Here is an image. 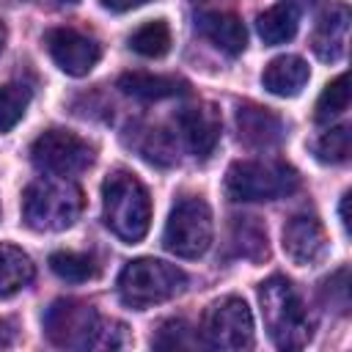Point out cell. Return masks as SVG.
<instances>
[{"label":"cell","mask_w":352,"mask_h":352,"mask_svg":"<svg viewBox=\"0 0 352 352\" xmlns=\"http://www.w3.org/2000/svg\"><path fill=\"white\" fill-rule=\"evenodd\" d=\"M102 220L124 242L135 245L151 226V198L138 176L113 170L102 184Z\"/></svg>","instance_id":"obj_3"},{"label":"cell","mask_w":352,"mask_h":352,"mask_svg":"<svg viewBox=\"0 0 352 352\" xmlns=\"http://www.w3.org/2000/svg\"><path fill=\"white\" fill-rule=\"evenodd\" d=\"M195 28L206 41H212L226 55L234 58V55L245 52L248 30H245L242 19L234 16V14H228V11H204V14L195 16Z\"/></svg>","instance_id":"obj_13"},{"label":"cell","mask_w":352,"mask_h":352,"mask_svg":"<svg viewBox=\"0 0 352 352\" xmlns=\"http://www.w3.org/2000/svg\"><path fill=\"white\" fill-rule=\"evenodd\" d=\"M297 170L286 162H234L226 173V195L231 201H275L297 190Z\"/></svg>","instance_id":"obj_6"},{"label":"cell","mask_w":352,"mask_h":352,"mask_svg":"<svg viewBox=\"0 0 352 352\" xmlns=\"http://www.w3.org/2000/svg\"><path fill=\"white\" fill-rule=\"evenodd\" d=\"M311 77L308 63L300 55H278L264 66L261 82L275 96H297Z\"/></svg>","instance_id":"obj_16"},{"label":"cell","mask_w":352,"mask_h":352,"mask_svg":"<svg viewBox=\"0 0 352 352\" xmlns=\"http://www.w3.org/2000/svg\"><path fill=\"white\" fill-rule=\"evenodd\" d=\"M341 226L344 231H349V192H344L341 198Z\"/></svg>","instance_id":"obj_30"},{"label":"cell","mask_w":352,"mask_h":352,"mask_svg":"<svg viewBox=\"0 0 352 352\" xmlns=\"http://www.w3.org/2000/svg\"><path fill=\"white\" fill-rule=\"evenodd\" d=\"M162 245L179 258H198L212 245V209L201 198H182L165 223Z\"/></svg>","instance_id":"obj_7"},{"label":"cell","mask_w":352,"mask_h":352,"mask_svg":"<svg viewBox=\"0 0 352 352\" xmlns=\"http://www.w3.org/2000/svg\"><path fill=\"white\" fill-rule=\"evenodd\" d=\"M30 160L50 176H77L94 162V148L69 129H47L30 146Z\"/></svg>","instance_id":"obj_9"},{"label":"cell","mask_w":352,"mask_h":352,"mask_svg":"<svg viewBox=\"0 0 352 352\" xmlns=\"http://www.w3.org/2000/svg\"><path fill=\"white\" fill-rule=\"evenodd\" d=\"M201 344L209 349L239 352L253 344V316L242 297H223L212 302L201 322Z\"/></svg>","instance_id":"obj_8"},{"label":"cell","mask_w":352,"mask_h":352,"mask_svg":"<svg viewBox=\"0 0 352 352\" xmlns=\"http://www.w3.org/2000/svg\"><path fill=\"white\" fill-rule=\"evenodd\" d=\"M143 3H148V0H102V6L104 8H110V11H132V8H138V6H143Z\"/></svg>","instance_id":"obj_28"},{"label":"cell","mask_w":352,"mask_h":352,"mask_svg":"<svg viewBox=\"0 0 352 352\" xmlns=\"http://www.w3.org/2000/svg\"><path fill=\"white\" fill-rule=\"evenodd\" d=\"M314 151L322 162H330V165H338V162H346L349 160V126H333L327 129L316 143H314Z\"/></svg>","instance_id":"obj_25"},{"label":"cell","mask_w":352,"mask_h":352,"mask_svg":"<svg viewBox=\"0 0 352 352\" xmlns=\"http://www.w3.org/2000/svg\"><path fill=\"white\" fill-rule=\"evenodd\" d=\"M182 138L195 151V157H209L220 140V113L212 104H190L176 118Z\"/></svg>","instance_id":"obj_12"},{"label":"cell","mask_w":352,"mask_h":352,"mask_svg":"<svg viewBox=\"0 0 352 352\" xmlns=\"http://www.w3.org/2000/svg\"><path fill=\"white\" fill-rule=\"evenodd\" d=\"M44 333L60 349H116L124 344V327L104 322L94 305L80 300H55L44 314Z\"/></svg>","instance_id":"obj_1"},{"label":"cell","mask_w":352,"mask_h":352,"mask_svg":"<svg viewBox=\"0 0 352 352\" xmlns=\"http://www.w3.org/2000/svg\"><path fill=\"white\" fill-rule=\"evenodd\" d=\"M129 47L143 58H162L170 50V28L162 19L146 22L129 36Z\"/></svg>","instance_id":"obj_21"},{"label":"cell","mask_w":352,"mask_h":352,"mask_svg":"<svg viewBox=\"0 0 352 352\" xmlns=\"http://www.w3.org/2000/svg\"><path fill=\"white\" fill-rule=\"evenodd\" d=\"M231 239L236 253L250 261H258L267 256V231L256 223V217H234Z\"/></svg>","instance_id":"obj_20"},{"label":"cell","mask_w":352,"mask_h":352,"mask_svg":"<svg viewBox=\"0 0 352 352\" xmlns=\"http://www.w3.org/2000/svg\"><path fill=\"white\" fill-rule=\"evenodd\" d=\"M236 126H239V138L256 148H270L283 138V121L272 110L250 102L236 107Z\"/></svg>","instance_id":"obj_15"},{"label":"cell","mask_w":352,"mask_h":352,"mask_svg":"<svg viewBox=\"0 0 352 352\" xmlns=\"http://www.w3.org/2000/svg\"><path fill=\"white\" fill-rule=\"evenodd\" d=\"M66 3H77V0H66Z\"/></svg>","instance_id":"obj_32"},{"label":"cell","mask_w":352,"mask_h":352,"mask_svg":"<svg viewBox=\"0 0 352 352\" xmlns=\"http://www.w3.org/2000/svg\"><path fill=\"white\" fill-rule=\"evenodd\" d=\"M151 344L157 349H192L198 344V338H195L192 327L184 319H168V322L160 324Z\"/></svg>","instance_id":"obj_26"},{"label":"cell","mask_w":352,"mask_h":352,"mask_svg":"<svg viewBox=\"0 0 352 352\" xmlns=\"http://www.w3.org/2000/svg\"><path fill=\"white\" fill-rule=\"evenodd\" d=\"M3 47H6V22L0 19V52H3Z\"/></svg>","instance_id":"obj_31"},{"label":"cell","mask_w":352,"mask_h":352,"mask_svg":"<svg viewBox=\"0 0 352 352\" xmlns=\"http://www.w3.org/2000/svg\"><path fill=\"white\" fill-rule=\"evenodd\" d=\"M256 30H258L261 41L270 47L292 41L297 33V8L292 3H278L267 11H261L256 19Z\"/></svg>","instance_id":"obj_19"},{"label":"cell","mask_w":352,"mask_h":352,"mask_svg":"<svg viewBox=\"0 0 352 352\" xmlns=\"http://www.w3.org/2000/svg\"><path fill=\"white\" fill-rule=\"evenodd\" d=\"M30 104V88L22 85V82H8L0 88V132H8L14 129L25 110Z\"/></svg>","instance_id":"obj_24"},{"label":"cell","mask_w":352,"mask_h":352,"mask_svg":"<svg viewBox=\"0 0 352 352\" xmlns=\"http://www.w3.org/2000/svg\"><path fill=\"white\" fill-rule=\"evenodd\" d=\"M16 338V324L11 319H0V346H8Z\"/></svg>","instance_id":"obj_29"},{"label":"cell","mask_w":352,"mask_h":352,"mask_svg":"<svg viewBox=\"0 0 352 352\" xmlns=\"http://www.w3.org/2000/svg\"><path fill=\"white\" fill-rule=\"evenodd\" d=\"M50 270L60 278V280H69V283H85L96 275V264L82 256V253H74V250H58L50 256Z\"/></svg>","instance_id":"obj_23"},{"label":"cell","mask_w":352,"mask_h":352,"mask_svg":"<svg viewBox=\"0 0 352 352\" xmlns=\"http://www.w3.org/2000/svg\"><path fill=\"white\" fill-rule=\"evenodd\" d=\"M283 250L300 267L316 264L327 250V234L322 223L311 214H294L283 226Z\"/></svg>","instance_id":"obj_11"},{"label":"cell","mask_w":352,"mask_h":352,"mask_svg":"<svg viewBox=\"0 0 352 352\" xmlns=\"http://www.w3.org/2000/svg\"><path fill=\"white\" fill-rule=\"evenodd\" d=\"M322 297L330 308H336L338 314L349 311V270L341 267L336 270L324 283H322Z\"/></svg>","instance_id":"obj_27"},{"label":"cell","mask_w":352,"mask_h":352,"mask_svg":"<svg viewBox=\"0 0 352 352\" xmlns=\"http://www.w3.org/2000/svg\"><path fill=\"white\" fill-rule=\"evenodd\" d=\"M118 88L135 99L143 102H157V99H168V96H179L187 91V82L179 77H168V74H151V72H126L118 77Z\"/></svg>","instance_id":"obj_17"},{"label":"cell","mask_w":352,"mask_h":352,"mask_svg":"<svg viewBox=\"0 0 352 352\" xmlns=\"http://www.w3.org/2000/svg\"><path fill=\"white\" fill-rule=\"evenodd\" d=\"M349 107V80L346 74H338L333 82L324 85V91L316 99V113L314 118L319 124H330L333 118H338L344 110Z\"/></svg>","instance_id":"obj_22"},{"label":"cell","mask_w":352,"mask_h":352,"mask_svg":"<svg viewBox=\"0 0 352 352\" xmlns=\"http://www.w3.org/2000/svg\"><path fill=\"white\" fill-rule=\"evenodd\" d=\"M44 44H47L50 58L58 63V69L72 74V77L88 74L96 66L99 55H102V50H99V44L94 38H88V36L72 30V28H52V30H47Z\"/></svg>","instance_id":"obj_10"},{"label":"cell","mask_w":352,"mask_h":352,"mask_svg":"<svg viewBox=\"0 0 352 352\" xmlns=\"http://www.w3.org/2000/svg\"><path fill=\"white\" fill-rule=\"evenodd\" d=\"M33 261L16 245H0V300L16 294L33 280Z\"/></svg>","instance_id":"obj_18"},{"label":"cell","mask_w":352,"mask_h":352,"mask_svg":"<svg viewBox=\"0 0 352 352\" xmlns=\"http://www.w3.org/2000/svg\"><path fill=\"white\" fill-rule=\"evenodd\" d=\"M187 286V275L168 261L160 258H135L118 275V297L129 308H148L182 294Z\"/></svg>","instance_id":"obj_5"},{"label":"cell","mask_w":352,"mask_h":352,"mask_svg":"<svg viewBox=\"0 0 352 352\" xmlns=\"http://www.w3.org/2000/svg\"><path fill=\"white\" fill-rule=\"evenodd\" d=\"M82 212V190L66 176H44L22 192V220L33 231H63Z\"/></svg>","instance_id":"obj_4"},{"label":"cell","mask_w":352,"mask_h":352,"mask_svg":"<svg viewBox=\"0 0 352 352\" xmlns=\"http://www.w3.org/2000/svg\"><path fill=\"white\" fill-rule=\"evenodd\" d=\"M258 302L264 327L278 349H302L314 336V322L292 286L283 275H272L258 286Z\"/></svg>","instance_id":"obj_2"},{"label":"cell","mask_w":352,"mask_h":352,"mask_svg":"<svg viewBox=\"0 0 352 352\" xmlns=\"http://www.w3.org/2000/svg\"><path fill=\"white\" fill-rule=\"evenodd\" d=\"M346 41H349V8L344 3L333 6L327 14H322L311 47L322 60H341L346 52Z\"/></svg>","instance_id":"obj_14"}]
</instances>
